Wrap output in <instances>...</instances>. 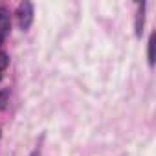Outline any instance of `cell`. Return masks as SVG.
<instances>
[{
  "mask_svg": "<svg viewBox=\"0 0 156 156\" xmlns=\"http://www.w3.org/2000/svg\"><path fill=\"white\" fill-rule=\"evenodd\" d=\"M17 17H19L20 28L24 31L30 30V26L33 22V4L31 2H20L19 4V9H17Z\"/></svg>",
  "mask_w": 156,
  "mask_h": 156,
  "instance_id": "cell-1",
  "label": "cell"
},
{
  "mask_svg": "<svg viewBox=\"0 0 156 156\" xmlns=\"http://www.w3.org/2000/svg\"><path fill=\"white\" fill-rule=\"evenodd\" d=\"M9 28H11V24H9V13H8L6 8H0V35L8 33Z\"/></svg>",
  "mask_w": 156,
  "mask_h": 156,
  "instance_id": "cell-2",
  "label": "cell"
},
{
  "mask_svg": "<svg viewBox=\"0 0 156 156\" xmlns=\"http://www.w3.org/2000/svg\"><path fill=\"white\" fill-rule=\"evenodd\" d=\"M143 8L145 4L140 6V11H138V17H136V35L141 37V31H143V20H145V15H143Z\"/></svg>",
  "mask_w": 156,
  "mask_h": 156,
  "instance_id": "cell-3",
  "label": "cell"
},
{
  "mask_svg": "<svg viewBox=\"0 0 156 156\" xmlns=\"http://www.w3.org/2000/svg\"><path fill=\"white\" fill-rule=\"evenodd\" d=\"M147 57H149V64H154V35H151L149 39V50H147Z\"/></svg>",
  "mask_w": 156,
  "mask_h": 156,
  "instance_id": "cell-4",
  "label": "cell"
},
{
  "mask_svg": "<svg viewBox=\"0 0 156 156\" xmlns=\"http://www.w3.org/2000/svg\"><path fill=\"white\" fill-rule=\"evenodd\" d=\"M8 64H9V57H8V53L0 51V72H2L4 68H8Z\"/></svg>",
  "mask_w": 156,
  "mask_h": 156,
  "instance_id": "cell-5",
  "label": "cell"
},
{
  "mask_svg": "<svg viewBox=\"0 0 156 156\" xmlns=\"http://www.w3.org/2000/svg\"><path fill=\"white\" fill-rule=\"evenodd\" d=\"M8 98H9V90H2V92H0V107H4V105H6Z\"/></svg>",
  "mask_w": 156,
  "mask_h": 156,
  "instance_id": "cell-6",
  "label": "cell"
},
{
  "mask_svg": "<svg viewBox=\"0 0 156 156\" xmlns=\"http://www.w3.org/2000/svg\"><path fill=\"white\" fill-rule=\"evenodd\" d=\"M30 156H41V151H39V149H35V151H33Z\"/></svg>",
  "mask_w": 156,
  "mask_h": 156,
  "instance_id": "cell-7",
  "label": "cell"
},
{
  "mask_svg": "<svg viewBox=\"0 0 156 156\" xmlns=\"http://www.w3.org/2000/svg\"><path fill=\"white\" fill-rule=\"evenodd\" d=\"M2 41H4V35H0V44H2Z\"/></svg>",
  "mask_w": 156,
  "mask_h": 156,
  "instance_id": "cell-8",
  "label": "cell"
},
{
  "mask_svg": "<svg viewBox=\"0 0 156 156\" xmlns=\"http://www.w3.org/2000/svg\"><path fill=\"white\" fill-rule=\"evenodd\" d=\"M0 79H2V73H0Z\"/></svg>",
  "mask_w": 156,
  "mask_h": 156,
  "instance_id": "cell-9",
  "label": "cell"
}]
</instances>
